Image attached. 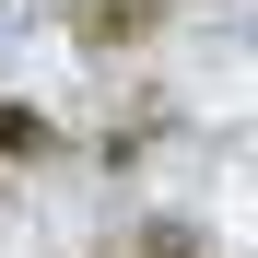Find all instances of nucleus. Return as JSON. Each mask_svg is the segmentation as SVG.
Returning a JSON list of instances; mask_svg holds the SVG:
<instances>
[{"mask_svg":"<svg viewBox=\"0 0 258 258\" xmlns=\"http://www.w3.org/2000/svg\"><path fill=\"white\" fill-rule=\"evenodd\" d=\"M35 153H47V117L35 106H0V164H35Z\"/></svg>","mask_w":258,"mask_h":258,"instance_id":"1","label":"nucleus"}]
</instances>
